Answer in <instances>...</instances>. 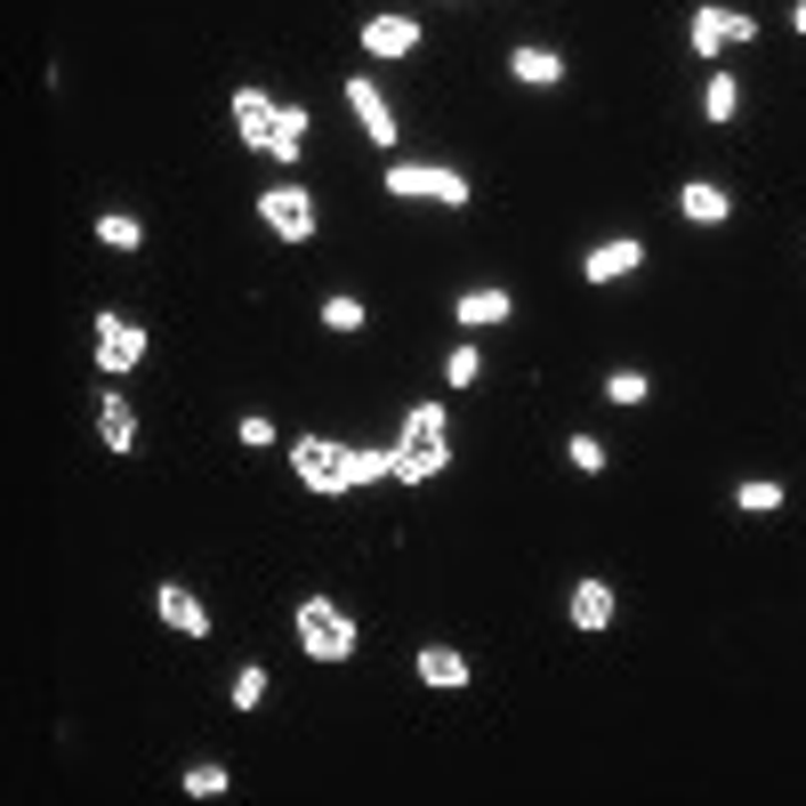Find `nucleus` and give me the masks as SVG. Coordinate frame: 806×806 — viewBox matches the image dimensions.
<instances>
[{
  "mask_svg": "<svg viewBox=\"0 0 806 806\" xmlns=\"http://www.w3.org/2000/svg\"><path fill=\"white\" fill-rule=\"evenodd\" d=\"M444 468V411L436 404H411V420H404V444H396V476L404 484H420Z\"/></svg>",
  "mask_w": 806,
  "mask_h": 806,
  "instance_id": "1",
  "label": "nucleus"
},
{
  "mask_svg": "<svg viewBox=\"0 0 806 806\" xmlns=\"http://www.w3.org/2000/svg\"><path fill=\"white\" fill-rule=\"evenodd\" d=\"M299 645L315 662H347L355 654V621L331 605V597H307V605H299Z\"/></svg>",
  "mask_w": 806,
  "mask_h": 806,
  "instance_id": "2",
  "label": "nucleus"
},
{
  "mask_svg": "<svg viewBox=\"0 0 806 806\" xmlns=\"http://www.w3.org/2000/svg\"><path fill=\"white\" fill-rule=\"evenodd\" d=\"M291 460H299V476L315 484V492H347V484H355V452H340L331 436H299Z\"/></svg>",
  "mask_w": 806,
  "mask_h": 806,
  "instance_id": "3",
  "label": "nucleus"
},
{
  "mask_svg": "<svg viewBox=\"0 0 806 806\" xmlns=\"http://www.w3.org/2000/svg\"><path fill=\"white\" fill-rule=\"evenodd\" d=\"M387 194H411V202H468V178H460V170H411V162H396V170H387Z\"/></svg>",
  "mask_w": 806,
  "mask_h": 806,
  "instance_id": "4",
  "label": "nucleus"
},
{
  "mask_svg": "<svg viewBox=\"0 0 806 806\" xmlns=\"http://www.w3.org/2000/svg\"><path fill=\"white\" fill-rule=\"evenodd\" d=\"M726 41L750 49V41H759V17H750V9H742V17H734V9H701V17H694V57H718Z\"/></svg>",
  "mask_w": 806,
  "mask_h": 806,
  "instance_id": "5",
  "label": "nucleus"
},
{
  "mask_svg": "<svg viewBox=\"0 0 806 806\" xmlns=\"http://www.w3.org/2000/svg\"><path fill=\"white\" fill-rule=\"evenodd\" d=\"M258 211H267V226L282 234V243H307V234H315V202H307L299 186H275V194H258Z\"/></svg>",
  "mask_w": 806,
  "mask_h": 806,
  "instance_id": "6",
  "label": "nucleus"
},
{
  "mask_svg": "<svg viewBox=\"0 0 806 806\" xmlns=\"http://www.w3.org/2000/svg\"><path fill=\"white\" fill-rule=\"evenodd\" d=\"M146 355V331L121 323V315H97V372H129Z\"/></svg>",
  "mask_w": 806,
  "mask_h": 806,
  "instance_id": "7",
  "label": "nucleus"
},
{
  "mask_svg": "<svg viewBox=\"0 0 806 806\" xmlns=\"http://www.w3.org/2000/svg\"><path fill=\"white\" fill-rule=\"evenodd\" d=\"M347 106H355V121H363V138H372V146H396V114H387V97L372 82H347Z\"/></svg>",
  "mask_w": 806,
  "mask_h": 806,
  "instance_id": "8",
  "label": "nucleus"
},
{
  "mask_svg": "<svg viewBox=\"0 0 806 806\" xmlns=\"http://www.w3.org/2000/svg\"><path fill=\"white\" fill-rule=\"evenodd\" d=\"M363 49H372V57H411V49H420V24L411 17H372L363 24Z\"/></svg>",
  "mask_w": 806,
  "mask_h": 806,
  "instance_id": "9",
  "label": "nucleus"
},
{
  "mask_svg": "<svg viewBox=\"0 0 806 806\" xmlns=\"http://www.w3.org/2000/svg\"><path fill=\"white\" fill-rule=\"evenodd\" d=\"M234 129H243L250 146H275V129H282V106H267L258 89H243V97H234Z\"/></svg>",
  "mask_w": 806,
  "mask_h": 806,
  "instance_id": "10",
  "label": "nucleus"
},
{
  "mask_svg": "<svg viewBox=\"0 0 806 806\" xmlns=\"http://www.w3.org/2000/svg\"><path fill=\"white\" fill-rule=\"evenodd\" d=\"M97 428H106V444H114V452L138 444V411H129V404L114 396V387H97Z\"/></svg>",
  "mask_w": 806,
  "mask_h": 806,
  "instance_id": "11",
  "label": "nucleus"
},
{
  "mask_svg": "<svg viewBox=\"0 0 806 806\" xmlns=\"http://www.w3.org/2000/svg\"><path fill=\"white\" fill-rule=\"evenodd\" d=\"M162 621H170V630H186V637H202V630H211L202 597H194V589H178V581H162Z\"/></svg>",
  "mask_w": 806,
  "mask_h": 806,
  "instance_id": "12",
  "label": "nucleus"
},
{
  "mask_svg": "<svg viewBox=\"0 0 806 806\" xmlns=\"http://www.w3.org/2000/svg\"><path fill=\"white\" fill-rule=\"evenodd\" d=\"M573 621H581V630H605V621H613V589L605 581H581L573 589Z\"/></svg>",
  "mask_w": 806,
  "mask_h": 806,
  "instance_id": "13",
  "label": "nucleus"
},
{
  "mask_svg": "<svg viewBox=\"0 0 806 806\" xmlns=\"http://www.w3.org/2000/svg\"><path fill=\"white\" fill-rule=\"evenodd\" d=\"M637 258H645L637 243H605V250H589V282H613V275H630Z\"/></svg>",
  "mask_w": 806,
  "mask_h": 806,
  "instance_id": "14",
  "label": "nucleus"
},
{
  "mask_svg": "<svg viewBox=\"0 0 806 806\" xmlns=\"http://www.w3.org/2000/svg\"><path fill=\"white\" fill-rule=\"evenodd\" d=\"M420 678L428 686H468V662L452 654V645H428V654H420Z\"/></svg>",
  "mask_w": 806,
  "mask_h": 806,
  "instance_id": "15",
  "label": "nucleus"
},
{
  "mask_svg": "<svg viewBox=\"0 0 806 806\" xmlns=\"http://www.w3.org/2000/svg\"><path fill=\"white\" fill-rule=\"evenodd\" d=\"M460 323H476V331L484 323H508V291H468L460 299Z\"/></svg>",
  "mask_w": 806,
  "mask_h": 806,
  "instance_id": "16",
  "label": "nucleus"
},
{
  "mask_svg": "<svg viewBox=\"0 0 806 806\" xmlns=\"http://www.w3.org/2000/svg\"><path fill=\"white\" fill-rule=\"evenodd\" d=\"M508 65H516V82H533V89H549V82H557V73H565V65L549 57V49H516V57H508Z\"/></svg>",
  "mask_w": 806,
  "mask_h": 806,
  "instance_id": "17",
  "label": "nucleus"
},
{
  "mask_svg": "<svg viewBox=\"0 0 806 806\" xmlns=\"http://www.w3.org/2000/svg\"><path fill=\"white\" fill-rule=\"evenodd\" d=\"M678 211L701 218V226H718V218H726V194H718V186H686V194H678Z\"/></svg>",
  "mask_w": 806,
  "mask_h": 806,
  "instance_id": "18",
  "label": "nucleus"
},
{
  "mask_svg": "<svg viewBox=\"0 0 806 806\" xmlns=\"http://www.w3.org/2000/svg\"><path fill=\"white\" fill-rule=\"evenodd\" d=\"M734 106H742V89H734V73H718V82L701 89V114H710V121H734Z\"/></svg>",
  "mask_w": 806,
  "mask_h": 806,
  "instance_id": "19",
  "label": "nucleus"
},
{
  "mask_svg": "<svg viewBox=\"0 0 806 806\" xmlns=\"http://www.w3.org/2000/svg\"><path fill=\"white\" fill-rule=\"evenodd\" d=\"M299 146H307V114H299V106H282V129H275V146H267V153H282V162H291Z\"/></svg>",
  "mask_w": 806,
  "mask_h": 806,
  "instance_id": "20",
  "label": "nucleus"
},
{
  "mask_svg": "<svg viewBox=\"0 0 806 806\" xmlns=\"http://www.w3.org/2000/svg\"><path fill=\"white\" fill-rule=\"evenodd\" d=\"M742 508H750V516H774V508H783V484L750 476V484H742Z\"/></svg>",
  "mask_w": 806,
  "mask_h": 806,
  "instance_id": "21",
  "label": "nucleus"
},
{
  "mask_svg": "<svg viewBox=\"0 0 806 806\" xmlns=\"http://www.w3.org/2000/svg\"><path fill=\"white\" fill-rule=\"evenodd\" d=\"M97 234H106L114 250H138V218H129V211H106V218H97Z\"/></svg>",
  "mask_w": 806,
  "mask_h": 806,
  "instance_id": "22",
  "label": "nucleus"
},
{
  "mask_svg": "<svg viewBox=\"0 0 806 806\" xmlns=\"http://www.w3.org/2000/svg\"><path fill=\"white\" fill-rule=\"evenodd\" d=\"M258 701H267V669H243L234 678V710H258Z\"/></svg>",
  "mask_w": 806,
  "mask_h": 806,
  "instance_id": "23",
  "label": "nucleus"
},
{
  "mask_svg": "<svg viewBox=\"0 0 806 806\" xmlns=\"http://www.w3.org/2000/svg\"><path fill=\"white\" fill-rule=\"evenodd\" d=\"M372 476H396V452H355V484H372Z\"/></svg>",
  "mask_w": 806,
  "mask_h": 806,
  "instance_id": "24",
  "label": "nucleus"
},
{
  "mask_svg": "<svg viewBox=\"0 0 806 806\" xmlns=\"http://www.w3.org/2000/svg\"><path fill=\"white\" fill-rule=\"evenodd\" d=\"M323 323H331V331H363V307H355V299H331Z\"/></svg>",
  "mask_w": 806,
  "mask_h": 806,
  "instance_id": "25",
  "label": "nucleus"
},
{
  "mask_svg": "<svg viewBox=\"0 0 806 806\" xmlns=\"http://www.w3.org/2000/svg\"><path fill=\"white\" fill-rule=\"evenodd\" d=\"M186 791H194V798H218V791H226V766H194Z\"/></svg>",
  "mask_w": 806,
  "mask_h": 806,
  "instance_id": "26",
  "label": "nucleus"
},
{
  "mask_svg": "<svg viewBox=\"0 0 806 806\" xmlns=\"http://www.w3.org/2000/svg\"><path fill=\"white\" fill-rule=\"evenodd\" d=\"M565 452H573V468H589V476H597V468H605V444H597V436H573V444H565Z\"/></svg>",
  "mask_w": 806,
  "mask_h": 806,
  "instance_id": "27",
  "label": "nucleus"
},
{
  "mask_svg": "<svg viewBox=\"0 0 806 806\" xmlns=\"http://www.w3.org/2000/svg\"><path fill=\"white\" fill-rule=\"evenodd\" d=\"M605 396H613V404H637V396H645V379H637V372H613V379H605Z\"/></svg>",
  "mask_w": 806,
  "mask_h": 806,
  "instance_id": "28",
  "label": "nucleus"
},
{
  "mask_svg": "<svg viewBox=\"0 0 806 806\" xmlns=\"http://www.w3.org/2000/svg\"><path fill=\"white\" fill-rule=\"evenodd\" d=\"M444 379H452V387H468V379H476V347H452V363H444Z\"/></svg>",
  "mask_w": 806,
  "mask_h": 806,
  "instance_id": "29",
  "label": "nucleus"
},
{
  "mask_svg": "<svg viewBox=\"0 0 806 806\" xmlns=\"http://www.w3.org/2000/svg\"><path fill=\"white\" fill-rule=\"evenodd\" d=\"M791 24H798V33H806V0H791Z\"/></svg>",
  "mask_w": 806,
  "mask_h": 806,
  "instance_id": "30",
  "label": "nucleus"
}]
</instances>
